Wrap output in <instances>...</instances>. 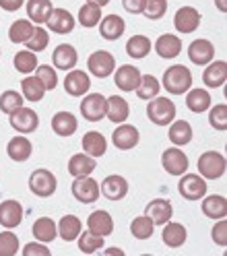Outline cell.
Here are the masks:
<instances>
[{
    "instance_id": "1",
    "label": "cell",
    "mask_w": 227,
    "mask_h": 256,
    "mask_svg": "<svg viewBox=\"0 0 227 256\" xmlns=\"http://www.w3.org/2000/svg\"><path fill=\"white\" fill-rule=\"evenodd\" d=\"M164 87L172 95H184L192 87V72L184 64H174L164 72Z\"/></svg>"
},
{
    "instance_id": "2",
    "label": "cell",
    "mask_w": 227,
    "mask_h": 256,
    "mask_svg": "<svg viewBox=\"0 0 227 256\" xmlns=\"http://www.w3.org/2000/svg\"><path fill=\"white\" fill-rule=\"evenodd\" d=\"M225 168H227V162H225L223 153H219V151H204L198 157V174L202 176L204 180L223 178Z\"/></svg>"
},
{
    "instance_id": "3",
    "label": "cell",
    "mask_w": 227,
    "mask_h": 256,
    "mask_svg": "<svg viewBox=\"0 0 227 256\" xmlns=\"http://www.w3.org/2000/svg\"><path fill=\"white\" fill-rule=\"evenodd\" d=\"M147 116L153 124L157 126H168L176 120V106L172 100L168 98H153L149 100V106H147Z\"/></svg>"
},
{
    "instance_id": "4",
    "label": "cell",
    "mask_w": 227,
    "mask_h": 256,
    "mask_svg": "<svg viewBox=\"0 0 227 256\" xmlns=\"http://www.w3.org/2000/svg\"><path fill=\"white\" fill-rule=\"evenodd\" d=\"M56 176L50 170H36L29 176V190L40 198H48L56 192Z\"/></svg>"
},
{
    "instance_id": "5",
    "label": "cell",
    "mask_w": 227,
    "mask_h": 256,
    "mask_svg": "<svg viewBox=\"0 0 227 256\" xmlns=\"http://www.w3.org/2000/svg\"><path fill=\"white\" fill-rule=\"evenodd\" d=\"M108 112V98H104L102 93H85L83 102H80V114L89 122H100L106 118Z\"/></svg>"
},
{
    "instance_id": "6",
    "label": "cell",
    "mask_w": 227,
    "mask_h": 256,
    "mask_svg": "<svg viewBox=\"0 0 227 256\" xmlns=\"http://www.w3.org/2000/svg\"><path fill=\"white\" fill-rule=\"evenodd\" d=\"M178 190L186 200H200L206 194V182L200 174H182Z\"/></svg>"
},
{
    "instance_id": "7",
    "label": "cell",
    "mask_w": 227,
    "mask_h": 256,
    "mask_svg": "<svg viewBox=\"0 0 227 256\" xmlns=\"http://www.w3.org/2000/svg\"><path fill=\"white\" fill-rule=\"evenodd\" d=\"M72 196L78 200V202H83V204H91L95 202L97 198H100V184H97L95 178H91V176H83V178H74L72 186Z\"/></svg>"
},
{
    "instance_id": "8",
    "label": "cell",
    "mask_w": 227,
    "mask_h": 256,
    "mask_svg": "<svg viewBox=\"0 0 227 256\" xmlns=\"http://www.w3.org/2000/svg\"><path fill=\"white\" fill-rule=\"evenodd\" d=\"M87 68L93 76L106 78L116 70V58H114L108 50H97L87 58Z\"/></svg>"
},
{
    "instance_id": "9",
    "label": "cell",
    "mask_w": 227,
    "mask_h": 256,
    "mask_svg": "<svg viewBox=\"0 0 227 256\" xmlns=\"http://www.w3.org/2000/svg\"><path fill=\"white\" fill-rule=\"evenodd\" d=\"M161 166L172 176H182L188 172L190 162H188V155L180 147H172V149H166L164 155H161Z\"/></svg>"
},
{
    "instance_id": "10",
    "label": "cell",
    "mask_w": 227,
    "mask_h": 256,
    "mask_svg": "<svg viewBox=\"0 0 227 256\" xmlns=\"http://www.w3.org/2000/svg\"><path fill=\"white\" fill-rule=\"evenodd\" d=\"M10 126L17 132H21V134L36 132L38 126H40V116L36 114V110L21 106L17 112H12V114H10Z\"/></svg>"
},
{
    "instance_id": "11",
    "label": "cell",
    "mask_w": 227,
    "mask_h": 256,
    "mask_svg": "<svg viewBox=\"0 0 227 256\" xmlns=\"http://www.w3.org/2000/svg\"><path fill=\"white\" fill-rule=\"evenodd\" d=\"M138 138H140V134H138V128L136 126H132V124H120L116 130H114V134H112V142L116 145V149H120V151H130V149H134L136 145H138Z\"/></svg>"
},
{
    "instance_id": "12",
    "label": "cell",
    "mask_w": 227,
    "mask_h": 256,
    "mask_svg": "<svg viewBox=\"0 0 227 256\" xmlns=\"http://www.w3.org/2000/svg\"><path fill=\"white\" fill-rule=\"evenodd\" d=\"M200 19L202 17H200L198 8L182 6V8H178V12L174 14V25H176V29L180 31V34H192V31L198 29Z\"/></svg>"
},
{
    "instance_id": "13",
    "label": "cell",
    "mask_w": 227,
    "mask_h": 256,
    "mask_svg": "<svg viewBox=\"0 0 227 256\" xmlns=\"http://www.w3.org/2000/svg\"><path fill=\"white\" fill-rule=\"evenodd\" d=\"M188 58L196 66H206L208 62L215 60V46L208 40H194L188 46Z\"/></svg>"
},
{
    "instance_id": "14",
    "label": "cell",
    "mask_w": 227,
    "mask_h": 256,
    "mask_svg": "<svg viewBox=\"0 0 227 256\" xmlns=\"http://www.w3.org/2000/svg\"><path fill=\"white\" fill-rule=\"evenodd\" d=\"M100 192L108 200H122L128 194V180L124 178V176L112 174V176H108V178H104V182L100 186Z\"/></svg>"
},
{
    "instance_id": "15",
    "label": "cell",
    "mask_w": 227,
    "mask_h": 256,
    "mask_svg": "<svg viewBox=\"0 0 227 256\" xmlns=\"http://www.w3.org/2000/svg\"><path fill=\"white\" fill-rule=\"evenodd\" d=\"M46 25H48V29H50L52 34L66 36V34H70V31L74 29V17L66 8H52Z\"/></svg>"
},
{
    "instance_id": "16",
    "label": "cell",
    "mask_w": 227,
    "mask_h": 256,
    "mask_svg": "<svg viewBox=\"0 0 227 256\" xmlns=\"http://www.w3.org/2000/svg\"><path fill=\"white\" fill-rule=\"evenodd\" d=\"M23 221V206L19 200H2L0 202V226L12 230V228H19Z\"/></svg>"
},
{
    "instance_id": "17",
    "label": "cell",
    "mask_w": 227,
    "mask_h": 256,
    "mask_svg": "<svg viewBox=\"0 0 227 256\" xmlns=\"http://www.w3.org/2000/svg\"><path fill=\"white\" fill-rule=\"evenodd\" d=\"M140 81V70L132 64H122L118 70H114V83L120 91H134Z\"/></svg>"
},
{
    "instance_id": "18",
    "label": "cell",
    "mask_w": 227,
    "mask_h": 256,
    "mask_svg": "<svg viewBox=\"0 0 227 256\" xmlns=\"http://www.w3.org/2000/svg\"><path fill=\"white\" fill-rule=\"evenodd\" d=\"M227 81V62L225 60H213L206 64L204 74H202V83L208 89H217L223 87Z\"/></svg>"
},
{
    "instance_id": "19",
    "label": "cell",
    "mask_w": 227,
    "mask_h": 256,
    "mask_svg": "<svg viewBox=\"0 0 227 256\" xmlns=\"http://www.w3.org/2000/svg\"><path fill=\"white\" fill-rule=\"evenodd\" d=\"M64 89L72 98H80L91 89V78L85 70H68V74L64 76Z\"/></svg>"
},
{
    "instance_id": "20",
    "label": "cell",
    "mask_w": 227,
    "mask_h": 256,
    "mask_svg": "<svg viewBox=\"0 0 227 256\" xmlns=\"http://www.w3.org/2000/svg\"><path fill=\"white\" fill-rule=\"evenodd\" d=\"M144 215H147L155 223V226H164V223H168L172 219L174 206L166 198H153L147 206H144Z\"/></svg>"
},
{
    "instance_id": "21",
    "label": "cell",
    "mask_w": 227,
    "mask_h": 256,
    "mask_svg": "<svg viewBox=\"0 0 227 256\" xmlns=\"http://www.w3.org/2000/svg\"><path fill=\"white\" fill-rule=\"evenodd\" d=\"M52 62H54V68H58V70H72L78 62V54L74 50V46L60 44L52 52Z\"/></svg>"
},
{
    "instance_id": "22",
    "label": "cell",
    "mask_w": 227,
    "mask_h": 256,
    "mask_svg": "<svg viewBox=\"0 0 227 256\" xmlns=\"http://www.w3.org/2000/svg\"><path fill=\"white\" fill-rule=\"evenodd\" d=\"M97 25H100V36L108 42H116L126 31V23L118 14H108V17H104Z\"/></svg>"
},
{
    "instance_id": "23",
    "label": "cell",
    "mask_w": 227,
    "mask_h": 256,
    "mask_svg": "<svg viewBox=\"0 0 227 256\" xmlns=\"http://www.w3.org/2000/svg\"><path fill=\"white\" fill-rule=\"evenodd\" d=\"M155 52H157L159 58H166V60L178 58L182 52V42L178 36L164 34V36H159L157 42H155Z\"/></svg>"
},
{
    "instance_id": "24",
    "label": "cell",
    "mask_w": 227,
    "mask_h": 256,
    "mask_svg": "<svg viewBox=\"0 0 227 256\" xmlns=\"http://www.w3.org/2000/svg\"><path fill=\"white\" fill-rule=\"evenodd\" d=\"M97 168L95 157L87 155V153H76L68 159V174L72 178H83V176H91L93 170Z\"/></svg>"
},
{
    "instance_id": "25",
    "label": "cell",
    "mask_w": 227,
    "mask_h": 256,
    "mask_svg": "<svg viewBox=\"0 0 227 256\" xmlns=\"http://www.w3.org/2000/svg\"><path fill=\"white\" fill-rule=\"evenodd\" d=\"M78 128V122L72 112H56L52 116V130L58 136H72Z\"/></svg>"
},
{
    "instance_id": "26",
    "label": "cell",
    "mask_w": 227,
    "mask_h": 256,
    "mask_svg": "<svg viewBox=\"0 0 227 256\" xmlns=\"http://www.w3.org/2000/svg\"><path fill=\"white\" fill-rule=\"evenodd\" d=\"M161 238H164V244L170 246V248H180L186 238H188V232L182 223H176V221H168L164 223V232H161Z\"/></svg>"
},
{
    "instance_id": "27",
    "label": "cell",
    "mask_w": 227,
    "mask_h": 256,
    "mask_svg": "<svg viewBox=\"0 0 227 256\" xmlns=\"http://www.w3.org/2000/svg\"><path fill=\"white\" fill-rule=\"evenodd\" d=\"M106 116L114 124H122V122L128 120V116H130V106H128V102L122 98V95H112V98H108Z\"/></svg>"
},
{
    "instance_id": "28",
    "label": "cell",
    "mask_w": 227,
    "mask_h": 256,
    "mask_svg": "<svg viewBox=\"0 0 227 256\" xmlns=\"http://www.w3.org/2000/svg\"><path fill=\"white\" fill-rule=\"evenodd\" d=\"M200 209L204 213V217L208 219H223L227 215V198L221 194H210V196H202V204Z\"/></svg>"
},
{
    "instance_id": "29",
    "label": "cell",
    "mask_w": 227,
    "mask_h": 256,
    "mask_svg": "<svg viewBox=\"0 0 227 256\" xmlns=\"http://www.w3.org/2000/svg\"><path fill=\"white\" fill-rule=\"evenodd\" d=\"M52 0H27V17L31 23H36V25H44L48 21V17H50V12H52Z\"/></svg>"
},
{
    "instance_id": "30",
    "label": "cell",
    "mask_w": 227,
    "mask_h": 256,
    "mask_svg": "<svg viewBox=\"0 0 227 256\" xmlns=\"http://www.w3.org/2000/svg\"><path fill=\"white\" fill-rule=\"evenodd\" d=\"M6 153L12 162H27L34 153V145H31V140L25 138V136H12L6 145Z\"/></svg>"
},
{
    "instance_id": "31",
    "label": "cell",
    "mask_w": 227,
    "mask_h": 256,
    "mask_svg": "<svg viewBox=\"0 0 227 256\" xmlns=\"http://www.w3.org/2000/svg\"><path fill=\"white\" fill-rule=\"evenodd\" d=\"M31 232H34V238L38 240V242L50 244L52 240H56V236H58V226H56V221L50 219V217H40V219H36Z\"/></svg>"
},
{
    "instance_id": "32",
    "label": "cell",
    "mask_w": 227,
    "mask_h": 256,
    "mask_svg": "<svg viewBox=\"0 0 227 256\" xmlns=\"http://www.w3.org/2000/svg\"><path fill=\"white\" fill-rule=\"evenodd\" d=\"M87 230H91L93 234H100V236H110L114 232V219L108 211H93L87 219Z\"/></svg>"
},
{
    "instance_id": "33",
    "label": "cell",
    "mask_w": 227,
    "mask_h": 256,
    "mask_svg": "<svg viewBox=\"0 0 227 256\" xmlns=\"http://www.w3.org/2000/svg\"><path fill=\"white\" fill-rule=\"evenodd\" d=\"M58 236L64 240V242H72V240L78 238V234L83 232V223L76 215H64L58 223Z\"/></svg>"
},
{
    "instance_id": "34",
    "label": "cell",
    "mask_w": 227,
    "mask_h": 256,
    "mask_svg": "<svg viewBox=\"0 0 227 256\" xmlns=\"http://www.w3.org/2000/svg\"><path fill=\"white\" fill-rule=\"evenodd\" d=\"M83 149H85V153L87 155H91V157H102L106 151H108V140H106V136L102 134V132H97V130H89V132H85V136H83Z\"/></svg>"
},
{
    "instance_id": "35",
    "label": "cell",
    "mask_w": 227,
    "mask_h": 256,
    "mask_svg": "<svg viewBox=\"0 0 227 256\" xmlns=\"http://www.w3.org/2000/svg\"><path fill=\"white\" fill-rule=\"evenodd\" d=\"M170 140L174 142L176 147H184V145H188V142L192 140V126H190V122H186V120H174L172 124H170Z\"/></svg>"
},
{
    "instance_id": "36",
    "label": "cell",
    "mask_w": 227,
    "mask_h": 256,
    "mask_svg": "<svg viewBox=\"0 0 227 256\" xmlns=\"http://www.w3.org/2000/svg\"><path fill=\"white\" fill-rule=\"evenodd\" d=\"M186 93V106L194 114H202L210 108V93L206 89H188Z\"/></svg>"
},
{
    "instance_id": "37",
    "label": "cell",
    "mask_w": 227,
    "mask_h": 256,
    "mask_svg": "<svg viewBox=\"0 0 227 256\" xmlns=\"http://www.w3.org/2000/svg\"><path fill=\"white\" fill-rule=\"evenodd\" d=\"M76 242H78V250L83 252V254H95V252H100L104 248L106 240L100 234H93L91 230H85V232L78 234Z\"/></svg>"
},
{
    "instance_id": "38",
    "label": "cell",
    "mask_w": 227,
    "mask_h": 256,
    "mask_svg": "<svg viewBox=\"0 0 227 256\" xmlns=\"http://www.w3.org/2000/svg\"><path fill=\"white\" fill-rule=\"evenodd\" d=\"M149 52H151V40L147 36H132L126 42V54L134 60L147 58Z\"/></svg>"
},
{
    "instance_id": "39",
    "label": "cell",
    "mask_w": 227,
    "mask_h": 256,
    "mask_svg": "<svg viewBox=\"0 0 227 256\" xmlns=\"http://www.w3.org/2000/svg\"><path fill=\"white\" fill-rule=\"evenodd\" d=\"M21 95H23V100L27 102H42L44 100V95H46V87L42 85V81L38 76H25L23 78V83H21Z\"/></svg>"
},
{
    "instance_id": "40",
    "label": "cell",
    "mask_w": 227,
    "mask_h": 256,
    "mask_svg": "<svg viewBox=\"0 0 227 256\" xmlns=\"http://www.w3.org/2000/svg\"><path fill=\"white\" fill-rule=\"evenodd\" d=\"M136 95L140 100L144 102H149L153 98H157L159 91H161V83L157 81V78L153 74H140V81H138V87L134 89Z\"/></svg>"
},
{
    "instance_id": "41",
    "label": "cell",
    "mask_w": 227,
    "mask_h": 256,
    "mask_svg": "<svg viewBox=\"0 0 227 256\" xmlns=\"http://www.w3.org/2000/svg\"><path fill=\"white\" fill-rule=\"evenodd\" d=\"M34 23H31L29 19H19V21H14L8 29V40L12 44H25L29 40V36L34 34Z\"/></svg>"
},
{
    "instance_id": "42",
    "label": "cell",
    "mask_w": 227,
    "mask_h": 256,
    "mask_svg": "<svg viewBox=\"0 0 227 256\" xmlns=\"http://www.w3.org/2000/svg\"><path fill=\"white\" fill-rule=\"evenodd\" d=\"M100 21H102V6L91 4V2H85L83 6H80V10H78V23L83 25L85 29L95 27Z\"/></svg>"
},
{
    "instance_id": "43",
    "label": "cell",
    "mask_w": 227,
    "mask_h": 256,
    "mask_svg": "<svg viewBox=\"0 0 227 256\" xmlns=\"http://www.w3.org/2000/svg\"><path fill=\"white\" fill-rule=\"evenodd\" d=\"M12 64H14V68H17L21 74H29V72H34L38 68V58H36V52H31V50H21L14 54L12 58Z\"/></svg>"
},
{
    "instance_id": "44",
    "label": "cell",
    "mask_w": 227,
    "mask_h": 256,
    "mask_svg": "<svg viewBox=\"0 0 227 256\" xmlns=\"http://www.w3.org/2000/svg\"><path fill=\"white\" fill-rule=\"evenodd\" d=\"M155 232V223L147 217V215H140V217H134L132 223H130V234L136 238V240H149Z\"/></svg>"
},
{
    "instance_id": "45",
    "label": "cell",
    "mask_w": 227,
    "mask_h": 256,
    "mask_svg": "<svg viewBox=\"0 0 227 256\" xmlns=\"http://www.w3.org/2000/svg\"><path fill=\"white\" fill-rule=\"evenodd\" d=\"M21 106H23V95L19 91L8 89V91H4L2 95H0V112H2V114L10 116L12 112H17Z\"/></svg>"
},
{
    "instance_id": "46",
    "label": "cell",
    "mask_w": 227,
    "mask_h": 256,
    "mask_svg": "<svg viewBox=\"0 0 227 256\" xmlns=\"http://www.w3.org/2000/svg\"><path fill=\"white\" fill-rule=\"evenodd\" d=\"M48 44H50V36H48V31L44 29V27H34V34L29 36V40L25 42V46H27V50H31V52H44L46 48H48Z\"/></svg>"
},
{
    "instance_id": "47",
    "label": "cell",
    "mask_w": 227,
    "mask_h": 256,
    "mask_svg": "<svg viewBox=\"0 0 227 256\" xmlns=\"http://www.w3.org/2000/svg\"><path fill=\"white\" fill-rule=\"evenodd\" d=\"M168 12V0H144L142 14L149 21H159Z\"/></svg>"
},
{
    "instance_id": "48",
    "label": "cell",
    "mask_w": 227,
    "mask_h": 256,
    "mask_svg": "<svg viewBox=\"0 0 227 256\" xmlns=\"http://www.w3.org/2000/svg\"><path fill=\"white\" fill-rule=\"evenodd\" d=\"M36 76L42 81V85L46 87V91L56 89V85H58V74H56V68H52L50 64H38V68H36Z\"/></svg>"
},
{
    "instance_id": "49",
    "label": "cell",
    "mask_w": 227,
    "mask_h": 256,
    "mask_svg": "<svg viewBox=\"0 0 227 256\" xmlns=\"http://www.w3.org/2000/svg\"><path fill=\"white\" fill-rule=\"evenodd\" d=\"M208 124L215 128V130H221L225 132L227 130V106L225 104H219L215 108H208Z\"/></svg>"
},
{
    "instance_id": "50",
    "label": "cell",
    "mask_w": 227,
    "mask_h": 256,
    "mask_svg": "<svg viewBox=\"0 0 227 256\" xmlns=\"http://www.w3.org/2000/svg\"><path fill=\"white\" fill-rule=\"evenodd\" d=\"M19 252V238L10 230L0 234V256H14Z\"/></svg>"
},
{
    "instance_id": "51",
    "label": "cell",
    "mask_w": 227,
    "mask_h": 256,
    "mask_svg": "<svg viewBox=\"0 0 227 256\" xmlns=\"http://www.w3.org/2000/svg\"><path fill=\"white\" fill-rule=\"evenodd\" d=\"M210 236H213V242L221 248L227 246V219H217V223L213 226V230H210Z\"/></svg>"
},
{
    "instance_id": "52",
    "label": "cell",
    "mask_w": 227,
    "mask_h": 256,
    "mask_svg": "<svg viewBox=\"0 0 227 256\" xmlns=\"http://www.w3.org/2000/svg\"><path fill=\"white\" fill-rule=\"evenodd\" d=\"M23 256H50V248L44 242H31L23 246Z\"/></svg>"
},
{
    "instance_id": "53",
    "label": "cell",
    "mask_w": 227,
    "mask_h": 256,
    "mask_svg": "<svg viewBox=\"0 0 227 256\" xmlns=\"http://www.w3.org/2000/svg\"><path fill=\"white\" fill-rule=\"evenodd\" d=\"M122 6L130 14H142L144 0H122Z\"/></svg>"
},
{
    "instance_id": "54",
    "label": "cell",
    "mask_w": 227,
    "mask_h": 256,
    "mask_svg": "<svg viewBox=\"0 0 227 256\" xmlns=\"http://www.w3.org/2000/svg\"><path fill=\"white\" fill-rule=\"evenodd\" d=\"M23 4H25V0H0V8H4L8 12L19 10Z\"/></svg>"
},
{
    "instance_id": "55",
    "label": "cell",
    "mask_w": 227,
    "mask_h": 256,
    "mask_svg": "<svg viewBox=\"0 0 227 256\" xmlns=\"http://www.w3.org/2000/svg\"><path fill=\"white\" fill-rule=\"evenodd\" d=\"M104 256H124V250H120V248H108V250H104Z\"/></svg>"
},
{
    "instance_id": "56",
    "label": "cell",
    "mask_w": 227,
    "mask_h": 256,
    "mask_svg": "<svg viewBox=\"0 0 227 256\" xmlns=\"http://www.w3.org/2000/svg\"><path fill=\"white\" fill-rule=\"evenodd\" d=\"M215 4L221 12H227V0H215Z\"/></svg>"
},
{
    "instance_id": "57",
    "label": "cell",
    "mask_w": 227,
    "mask_h": 256,
    "mask_svg": "<svg viewBox=\"0 0 227 256\" xmlns=\"http://www.w3.org/2000/svg\"><path fill=\"white\" fill-rule=\"evenodd\" d=\"M85 2H91V4H97V6H106L110 0H85Z\"/></svg>"
}]
</instances>
